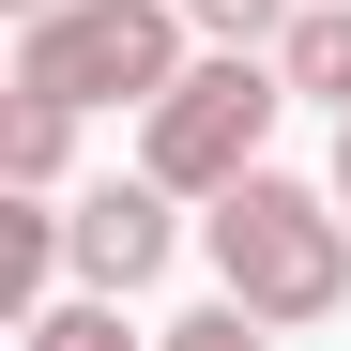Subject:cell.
Wrapping results in <instances>:
<instances>
[{
    "label": "cell",
    "mask_w": 351,
    "mask_h": 351,
    "mask_svg": "<svg viewBox=\"0 0 351 351\" xmlns=\"http://www.w3.org/2000/svg\"><path fill=\"white\" fill-rule=\"evenodd\" d=\"M62 168H77V107L62 92H16V107H0V184H16V199H62Z\"/></svg>",
    "instance_id": "5b68a950"
},
{
    "label": "cell",
    "mask_w": 351,
    "mask_h": 351,
    "mask_svg": "<svg viewBox=\"0 0 351 351\" xmlns=\"http://www.w3.org/2000/svg\"><path fill=\"white\" fill-rule=\"evenodd\" d=\"M46 275H77V245H62V214H46V199H16V214H0V306H46Z\"/></svg>",
    "instance_id": "52a82bcc"
},
{
    "label": "cell",
    "mask_w": 351,
    "mask_h": 351,
    "mask_svg": "<svg viewBox=\"0 0 351 351\" xmlns=\"http://www.w3.org/2000/svg\"><path fill=\"white\" fill-rule=\"evenodd\" d=\"M275 62H290V107H351V0H306L275 31Z\"/></svg>",
    "instance_id": "8992f818"
},
{
    "label": "cell",
    "mask_w": 351,
    "mask_h": 351,
    "mask_svg": "<svg viewBox=\"0 0 351 351\" xmlns=\"http://www.w3.org/2000/svg\"><path fill=\"white\" fill-rule=\"evenodd\" d=\"M62 245H77V290H138L168 275V245H184V214H168V184L138 168V184H92V199H62Z\"/></svg>",
    "instance_id": "277c9868"
},
{
    "label": "cell",
    "mask_w": 351,
    "mask_h": 351,
    "mask_svg": "<svg viewBox=\"0 0 351 351\" xmlns=\"http://www.w3.org/2000/svg\"><path fill=\"white\" fill-rule=\"evenodd\" d=\"M184 0H46L16 16V92H62V107H153L184 77Z\"/></svg>",
    "instance_id": "3957f363"
},
{
    "label": "cell",
    "mask_w": 351,
    "mask_h": 351,
    "mask_svg": "<svg viewBox=\"0 0 351 351\" xmlns=\"http://www.w3.org/2000/svg\"><path fill=\"white\" fill-rule=\"evenodd\" d=\"M184 16H199V46H275L306 0H184Z\"/></svg>",
    "instance_id": "30bf717a"
},
{
    "label": "cell",
    "mask_w": 351,
    "mask_h": 351,
    "mask_svg": "<svg viewBox=\"0 0 351 351\" xmlns=\"http://www.w3.org/2000/svg\"><path fill=\"white\" fill-rule=\"evenodd\" d=\"M199 260L229 306H260L275 336H306L351 306V199L336 184H290V168H245L214 214H199Z\"/></svg>",
    "instance_id": "6da1fadb"
},
{
    "label": "cell",
    "mask_w": 351,
    "mask_h": 351,
    "mask_svg": "<svg viewBox=\"0 0 351 351\" xmlns=\"http://www.w3.org/2000/svg\"><path fill=\"white\" fill-rule=\"evenodd\" d=\"M153 351H275V321H260V306H229V290H214V306H199V321H168Z\"/></svg>",
    "instance_id": "9c48e42d"
},
{
    "label": "cell",
    "mask_w": 351,
    "mask_h": 351,
    "mask_svg": "<svg viewBox=\"0 0 351 351\" xmlns=\"http://www.w3.org/2000/svg\"><path fill=\"white\" fill-rule=\"evenodd\" d=\"M336 199H351V107H336Z\"/></svg>",
    "instance_id": "8fae6325"
},
{
    "label": "cell",
    "mask_w": 351,
    "mask_h": 351,
    "mask_svg": "<svg viewBox=\"0 0 351 351\" xmlns=\"http://www.w3.org/2000/svg\"><path fill=\"white\" fill-rule=\"evenodd\" d=\"M275 107H290V62H275V46H214V62H184V77L138 107V168H153L168 199H229L260 168Z\"/></svg>",
    "instance_id": "7a4b0ae2"
},
{
    "label": "cell",
    "mask_w": 351,
    "mask_h": 351,
    "mask_svg": "<svg viewBox=\"0 0 351 351\" xmlns=\"http://www.w3.org/2000/svg\"><path fill=\"white\" fill-rule=\"evenodd\" d=\"M16 351H138V336H123V290H77V306H31V321H16Z\"/></svg>",
    "instance_id": "ba28073f"
},
{
    "label": "cell",
    "mask_w": 351,
    "mask_h": 351,
    "mask_svg": "<svg viewBox=\"0 0 351 351\" xmlns=\"http://www.w3.org/2000/svg\"><path fill=\"white\" fill-rule=\"evenodd\" d=\"M0 16H46V0H0Z\"/></svg>",
    "instance_id": "7c38bea8"
}]
</instances>
